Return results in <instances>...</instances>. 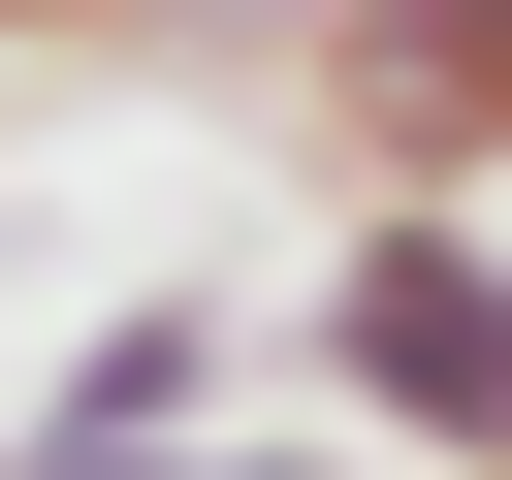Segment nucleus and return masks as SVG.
Instances as JSON below:
<instances>
[{"mask_svg": "<svg viewBox=\"0 0 512 480\" xmlns=\"http://www.w3.org/2000/svg\"><path fill=\"white\" fill-rule=\"evenodd\" d=\"M288 384H320L384 480H512V224H320Z\"/></svg>", "mask_w": 512, "mask_h": 480, "instance_id": "1", "label": "nucleus"}, {"mask_svg": "<svg viewBox=\"0 0 512 480\" xmlns=\"http://www.w3.org/2000/svg\"><path fill=\"white\" fill-rule=\"evenodd\" d=\"M288 128L352 160V224H480L512 192V0H320L288 32Z\"/></svg>", "mask_w": 512, "mask_h": 480, "instance_id": "2", "label": "nucleus"}, {"mask_svg": "<svg viewBox=\"0 0 512 480\" xmlns=\"http://www.w3.org/2000/svg\"><path fill=\"white\" fill-rule=\"evenodd\" d=\"M96 32H128V64H288L320 0H96Z\"/></svg>", "mask_w": 512, "mask_h": 480, "instance_id": "3", "label": "nucleus"}, {"mask_svg": "<svg viewBox=\"0 0 512 480\" xmlns=\"http://www.w3.org/2000/svg\"><path fill=\"white\" fill-rule=\"evenodd\" d=\"M0 32H96V0H0Z\"/></svg>", "mask_w": 512, "mask_h": 480, "instance_id": "4", "label": "nucleus"}]
</instances>
